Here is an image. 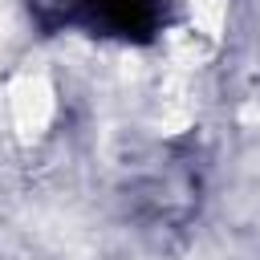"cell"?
<instances>
[{"label": "cell", "instance_id": "obj_2", "mask_svg": "<svg viewBox=\"0 0 260 260\" xmlns=\"http://www.w3.org/2000/svg\"><path fill=\"white\" fill-rule=\"evenodd\" d=\"M187 4L195 12V28L207 32V37H215V28L223 20V0H187Z\"/></svg>", "mask_w": 260, "mask_h": 260}, {"label": "cell", "instance_id": "obj_1", "mask_svg": "<svg viewBox=\"0 0 260 260\" xmlns=\"http://www.w3.org/2000/svg\"><path fill=\"white\" fill-rule=\"evenodd\" d=\"M8 110H12V126L28 138V134H41L53 118V89L41 73H24L12 81L8 89Z\"/></svg>", "mask_w": 260, "mask_h": 260}]
</instances>
